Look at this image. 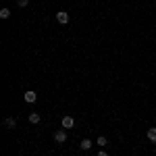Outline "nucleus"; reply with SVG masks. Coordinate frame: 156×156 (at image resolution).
<instances>
[{
    "label": "nucleus",
    "instance_id": "obj_1",
    "mask_svg": "<svg viewBox=\"0 0 156 156\" xmlns=\"http://www.w3.org/2000/svg\"><path fill=\"white\" fill-rule=\"evenodd\" d=\"M54 142H56V144H65V142H67V131H65V129L54 131Z\"/></svg>",
    "mask_w": 156,
    "mask_h": 156
},
{
    "label": "nucleus",
    "instance_id": "obj_2",
    "mask_svg": "<svg viewBox=\"0 0 156 156\" xmlns=\"http://www.w3.org/2000/svg\"><path fill=\"white\" fill-rule=\"evenodd\" d=\"M56 21H58L60 25H67L69 23V12L67 11H58L56 12Z\"/></svg>",
    "mask_w": 156,
    "mask_h": 156
},
{
    "label": "nucleus",
    "instance_id": "obj_3",
    "mask_svg": "<svg viewBox=\"0 0 156 156\" xmlns=\"http://www.w3.org/2000/svg\"><path fill=\"white\" fill-rule=\"evenodd\" d=\"M23 100H25V102H29V104H31V102H36V100H37V94H36V92H31V90H29V92H25V94H23Z\"/></svg>",
    "mask_w": 156,
    "mask_h": 156
},
{
    "label": "nucleus",
    "instance_id": "obj_4",
    "mask_svg": "<svg viewBox=\"0 0 156 156\" xmlns=\"http://www.w3.org/2000/svg\"><path fill=\"white\" fill-rule=\"evenodd\" d=\"M73 125H75L73 117H69V115H67V117H62V127H65V129H71Z\"/></svg>",
    "mask_w": 156,
    "mask_h": 156
},
{
    "label": "nucleus",
    "instance_id": "obj_5",
    "mask_svg": "<svg viewBox=\"0 0 156 156\" xmlns=\"http://www.w3.org/2000/svg\"><path fill=\"white\" fill-rule=\"evenodd\" d=\"M146 137H148V142H156V127H150L146 131Z\"/></svg>",
    "mask_w": 156,
    "mask_h": 156
},
{
    "label": "nucleus",
    "instance_id": "obj_6",
    "mask_svg": "<svg viewBox=\"0 0 156 156\" xmlns=\"http://www.w3.org/2000/svg\"><path fill=\"white\" fill-rule=\"evenodd\" d=\"M92 140H87V137H85V140H81V144H79V148H81V150H90V148H92Z\"/></svg>",
    "mask_w": 156,
    "mask_h": 156
},
{
    "label": "nucleus",
    "instance_id": "obj_7",
    "mask_svg": "<svg viewBox=\"0 0 156 156\" xmlns=\"http://www.w3.org/2000/svg\"><path fill=\"white\" fill-rule=\"evenodd\" d=\"M29 123H31V125H37V123H40V115H37V112H29Z\"/></svg>",
    "mask_w": 156,
    "mask_h": 156
},
{
    "label": "nucleus",
    "instance_id": "obj_8",
    "mask_svg": "<svg viewBox=\"0 0 156 156\" xmlns=\"http://www.w3.org/2000/svg\"><path fill=\"white\" fill-rule=\"evenodd\" d=\"M0 17H2V19H9V17H11V9H6V6H4V9L0 11Z\"/></svg>",
    "mask_w": 156,
    "mask_h": 156
},
{
    "label": "nucleus",
    "instance_id": "obj_9",
    "mask_svg": "<svg viewBox=\"0 0 156 156\" xmlns=\"http://www.w3.org/2000/svg\"><path fill=\"white\" fill-rule=\"evenodd\" d=\"M4 125H6V127H15V125H17V121L12 119V117H9V119H4Z\"/></svg>",
    "mask_w": 156,
    "mask_h": 156
},
{
    "label": "nucleus",
    "instance_id": "obj_10",
    "mask_svg": "<svg viewBox=\"0 0 156 156\" xmlns=\"http://www.w3.org/2000/svg\"><path fill=\"white\" fill-rule=\"evenodd\" d=\"M96 144H98V146H106V144H108V140L104 137V135H100V137L96 140Z\"/></svg>",
    "mask_w": 156,
    "mask_h": 156
},
{
    "label": "nucleus",
    "instance_id": "obj_11",
    "mask_svg": "<svg viewBox=\"0 0 156 156\" xmlns=\"http://www.w3.org/2000/svg\"><path fill=\"white\" fill-rule=\"evenodd\" d=\"M17 4H19V6H21V9H25V6H27V4H29V0H17Z\"/></svg>",
    "mask_w": 156,
    "mask_h": 156
},
{
    "label": "nucleus",
    "instance_id": "obj_12",
    "mask_svg": "<svg viewBox=\"0 0 156 156\" xmlns=\"http://www.w3.org/2000/svg\"><path fill=\"white\" fill-rule=\"evenodd\" d=\"M98 156H108V154L106 152H98Z\"/></svg>",
    "mask_w": 156,
    "mask_h": 156
},
{
    "label": "nucleus",
    "instance_id": "obj_13",
    "mask_svg": "<svg viewBox=\"0 0 156 156\" xmlns=\"http://www.w3.org/2000/svg\"><path fill=\"white\" fill-rule=\"evenodd\" d=\"M154 152H156V150H154Z\"/></svg>",
    "mask_w": 156,
    "mask_h": 156
}]
</instances>
